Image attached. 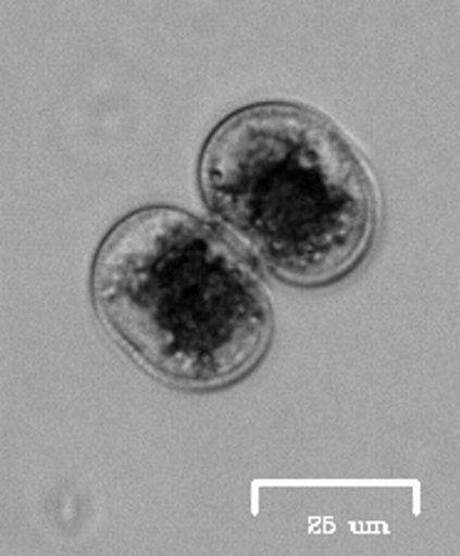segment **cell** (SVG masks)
Instances as JSON below:
<instances>
[{
    "label": "cell",
    "instance_id": "cell-1",
    "mask_svg": "<svg viewBox=\"0 0 460 556\" xmlns=\"http://www.w3.org/2000/svg\"><path fill=\"white\" fill-rule=\"evenodd\" d=\"M92 301L133 358L179 388H220L262 361L272 306L214 226L170 206L127 214L92 264Z\"/></svg>",
    "mask_w": 460,
    "mask_h": 556
},
{
    "label": "cell",
    "instance_id": "cell-2",
    "mask_svg": "<svg viewBox=\"0 0 460 556\" xmlns=\"http://www.w3.org/2000/svg\"><path fill=\"white\" fill-rule=\"evenodd\" d=\"M199 189L282 281H338L376 233L378 189L363 156L334 122L299 104L224 117L199 156Z\"/></svg>",
    "mask_w": 460,
    "mask_h": 556
}]
</instances>
